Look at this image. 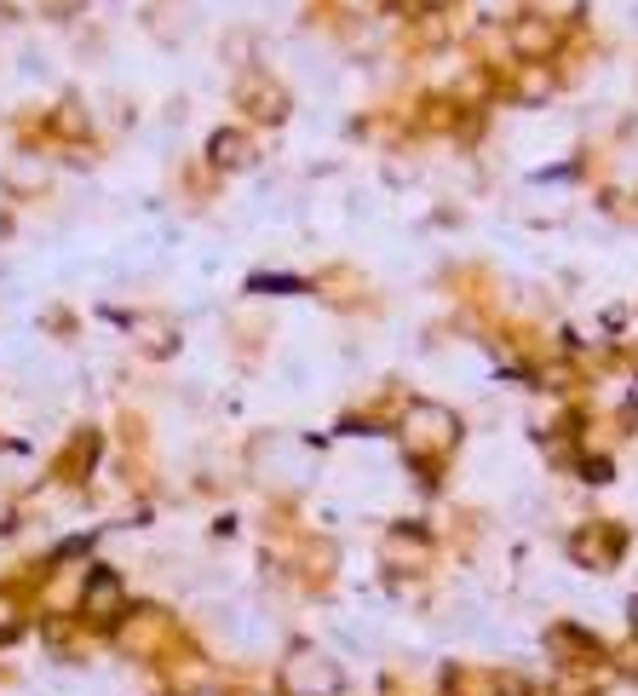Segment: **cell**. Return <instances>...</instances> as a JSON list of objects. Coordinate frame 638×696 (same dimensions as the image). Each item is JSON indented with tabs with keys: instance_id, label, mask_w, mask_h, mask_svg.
Segmentation results:
<instances>
[{
	"instance_id": "obj_6",
	"label": "cell",
	"mask_w": 638,
	"mask_h": 696,
	"mask_svg": "<svg viewBox=\"0 0 638 696\" xmlns=\"http://www.w3.org/2000/svg\"><path fill=\"white\" fill-rule=\"evenodd\" d=\"M632 628H638V610H632Z\"/></svg>"
},
{
	"instance_id": "obj_3",
	"label": "cell",
	"mask_w": 638,
	"mask_h": 696,
	"mask_svg": "<svg viewBox=\"0 0 638 696\" xmlns=\"http://www.w3.org/2000/svg\"><path fill=\"white\" fill-rule=\"evenodd\" d=\"M408 426H415V437H431L438 449L454 444V421H449V409H415V415H408Z\"/></svg>"
},
{
	"instance_id": "obj_4",
	"label": "cell",
	"mask_w": 638,
	"mask_h": 696,
	"mask_svg": "<svg viewBox=\"0 0 638 696\" xmlns=\"http://www.w3.org/2000/svg\"><path fill=\"white\" fill-rule=\"evenodd\" d=\"M248 162V139L242 133H213V167H242Z\"/></svg>"
},
{
	"instance_id": "obj_2",
	"label": "cell",
	"mask_w": 638,
	"mask_h": 696,
	"mask_svg": "<svg viewBox=\"0 0 638 696\" xmlns=\"http://www.w3.org/2000/svg\"><path fill=\"white\" fill-rule=\"evenodd\" d=\"M570 553L586 564V570H604V564H616V553H622V530L616 524H586V530L570 535Z\"/></svg>"
},
{
	"instance_id": "obj_5",
	"label": "cell",
	"mask_w": 638,
	"mask_h": 696,
	"mask_svg": "<svg viewBox=\"0 0 638 696\" xmlns=\"http://www.w3.org/2000/svg\"><path fill=\"white\" fill-rule=\"evenodd\" d=\"M23 628V616H18V605L7 599V592H0V639H12Z\"/></svg>"
},
{
	"instance_id": "obj_1",
	"label": "cell",
	"mask_w": 638,
	"mask_h": 696,
	"mask_svg": "<svg viewBox=\"0 0 638 696\" xmlns=\"http://www.w3.org/2000/svg\"><path fill=\"white\" fill-rule=\"evenodd\" d=\"M81 616H87V622H98V628L121 622V581L110 570H92L87 576V587H81Z\"/></svg>"
}]
</instances>
